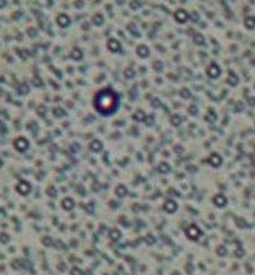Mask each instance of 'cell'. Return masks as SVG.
<instances>
[{
	"mask_svg": "<svg viewBox=\"0 0 255 275\" xmlns=\"http://www.w3.org/2000/svg\"><path fill=\"white\" fill-rule=\"evenodd\" d=\"M95 108L102 114H112L116 109L118 104V97L112 90H102L101 93L95 97Z\"/></svg>",
	"mask_w": 255,
	"mask_h": 275,
	"instance_id": "6da1fadb",
	"label": "cell"
},
{
	"mask_svg": "<svg viewBox=\"0 0 255 275\" xmlns=\"http://www.w3.org/2000/svg\"><path fill=\"white\" fill-rule=\"evenodd\" d=\"M176 19H177L178 21L183 22V21H186V20L188 19V15L186 14V11H185V10H178V11L176 13Z\"/></svg>",
	"mask_w": 255,
	"mask_h": 275,
	"instance_id": "7a4b0ae2",
	"label": "cell"
},
{
	"mask_svg": "<svg viewBox=\"0 0 255 275\" xmlns=\"http://www.w3.org/2000/svg\"><path fill=\"white\" fill-rule=\"evenodd\" d=\"M219 73H220V71H219L218 66H215V65H212L211 68L208 70V74L211 77H217V76H219Z\"/></svg>",
	"mask_w": 255,
	"mask_h": 275,
	"instance_id": "3957f363",
	"label": "cell"
},
{
	"mask_svg": "<svg viewBox=\"0 0 255 275\" xmlns=\"http://www.w3.org/2000/svg\"><path fill=\"white\" fill-rule=\"evenodd\" d=\"M58 24L59 25H62V26H66V25H68L70 24V20H68V17L66 16V15H61L59 17H58Z\"/></svg>",
	"mask_w": 255,
	"mask_h": 275,
	"instance_id": "277c9868",
	"label": "cell"
},
{
	"mask_svg": "<svg viewBox=\"0 0 255 275\" xmlns=\"http://www.w3.org/2000/svg\"><path fill=\"white\" fill-rule=\"evenodd\" d=\"M109 47H110L112 51H116V50H119L120 45H119L115 40H110V41H109Z\"/></svg>",
	"mask_w": 255,
	"mask_h": 275,
	"instance_id": "5b68a950",
	"label": "cell"
},
{
	"mask_svg": "<svg viewBox=\"0 0 255 275\" xmlns=\"http://www.w3.org/2000/svg\"><path fill=\"white\" fill-rule=\"evenodd\" d=\"M245 26H248L249 29H253L255 26V19L254 17H249L245 20Z\"/></svg>",
	"mask_w": 255,
	"mask_h": 275,
	"instance_id": "8992f818",
	"label": "cell"
}]
</instances>
